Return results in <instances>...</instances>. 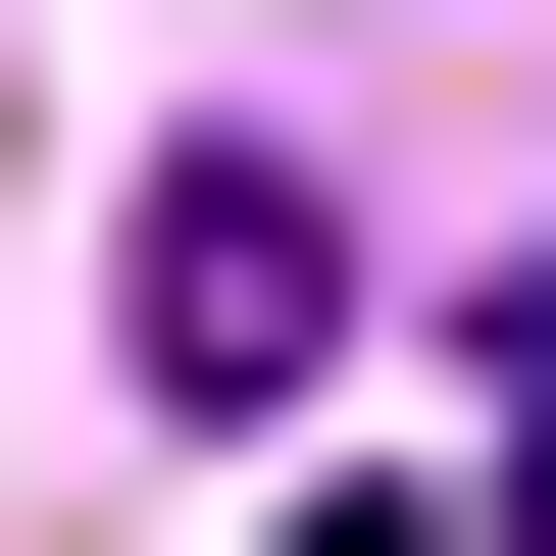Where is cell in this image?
Masks as SVG:
<instances>
[{
    "label": "cell",
    "instance_id": "1",
    "mask_svg": "<svg viewBox=\"0 0 556 556\" xmlns=\"http://www.w3.org/2000/svg\"><path fill=\"white\" fill-rule=\"evenodd\" d=\"M102 304H152V405H304V354H354V203H304V152H152Z\"/></svg>",
    "mask_w": 556,
    "mask_h": 556
}]
</instances>
